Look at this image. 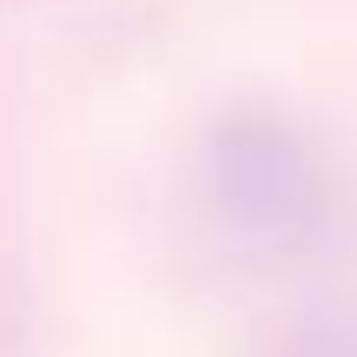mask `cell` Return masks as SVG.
<instances>
[{
  "mask_svg": "<svg viewBox=\"0 0 357 357\" xmlns=\"http://www.w3.org/2000/svg\"><path fill=\"white\" fill-rule=\"evenodd\" d=\"M278 357H357V337L344 324H311V331H298Z\"/></svg>",
  "mask_w": 357,
  "mask_h": 357,
  "instance_id": "2",
  "label": "cell"
},
{
  "mask_svg": "<svg viewBox=\"0 0 357 357\" xmlns=\"http://www.w3.org/2000/svg\"><path fill=\"white\" fill-rule=\"evenodd\" d=\"M205 218L245 265H284L311 252L331 225V166L298 119L271 106H238L212 126L199 159Z\"/></svg>",
  "mask_w": 357,
  "mask_h": 357,
  "instance_id": "1",
  "label": "cell"
}]
</instances>
